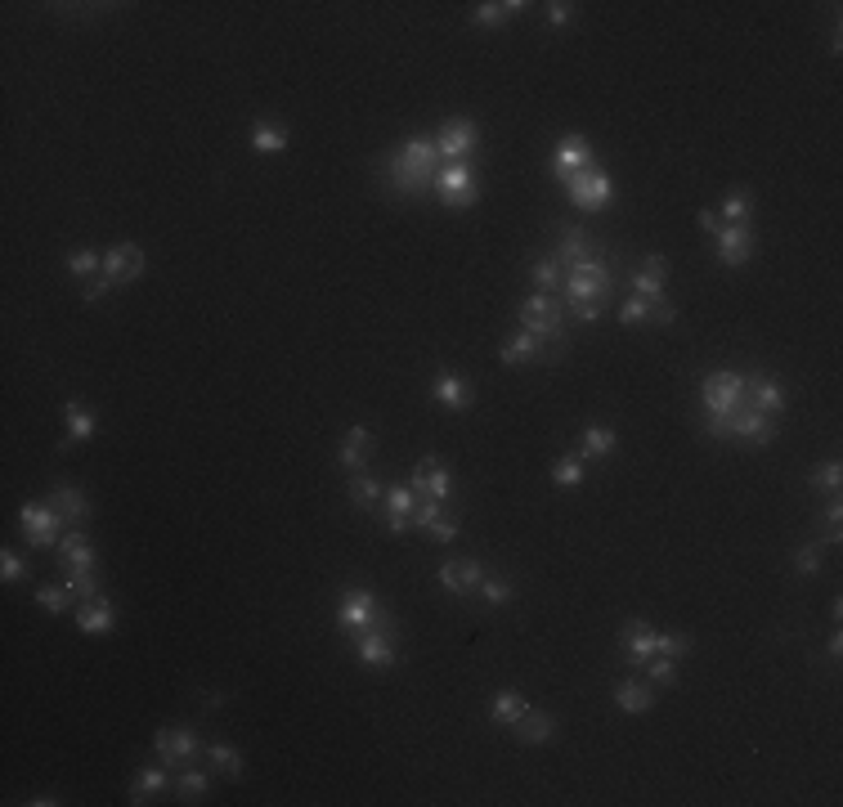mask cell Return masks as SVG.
Returning <instances> with one entry per match:
<instances>
[{
    "label": "cell",
    "instance_id": "680465c9",
    "mask_svg": "<svg viewBox=\"0 0 843 807\" xmlns=\"http://www.w3.org/2000/svg\"><path fill=\"white\" fill-rule=\"evenodd\" d=\"M826 655H830V660H839V655H843V637H839V633H830V642H826Z\"/></svg>",
    "mask_w": 843,
    "mask_h": 807
},
{
    "label": "cell",
    "instance_id": "cb8c5ba5",
    "mask_svg": "<svg viewBox=\"0 0 843 807\" xmlns=\"http://www.w3.org/2000/svg\"><path fill=\"white\" fill-rule=\"evenodd\" d=\"M413 525L431 534L435 543H453V538H458V521H453V516L444 512V503H435V498H418V512H413Z\"/></svg>",
    "mask_w": 843,
    "mask_h": 807
},
{
    "label": "cell",
    "instance_id": "836d02e7",
    "mask_svg": "<svg viewBox=\"0 0 843 807\" xmlns=\"http://www.w3.org/2000/svg\"><path fill=\"white\" fill-rule=\"evenodd\" d=\"M50 503H54V512H59L63 521H72V525H86L90 521V503H86V494H81V489H72V485L50 489Z\"/></svg>",
    "mask_w": 843,
    "mask_h": 807
},
{
    "label": "cell",
    "instance_id": "4316f807",
    "mask_svg": "<svg viewBox=\"0 0 843 807\" xmlns=\"http://www.w3.org/2000/svg\"><path fill=\"white\" fill-rule=\"evenodd\" d=\"M678 319V305H651V301H637V296H628L624 305H619V323L624 328H642V323H673Z\"/></svg>",
    "mask_w": 843,
    "mask_h": 807
},
{
    "label": "cell",
    "instance_id": "c3c4849f",
    "mask_svg": "<svg viewBox=\"0 0 843 807\" xmlns=\"http://www.w3.org/2000/svg\"><path fill=\"white\" fill-rule=\"evenodd\" d=\"M552 485L579 489L583 485V458H557V462H552Z\"/></svg>",
    "mask_w": 843,
    "mask_h": 807
},
{
    "label": "cell",
    "instance_id": "11a10c76",
    "mask_svg": "<svg viewBox=\"0 0 843 807\" xmlns=\"http://www.w3.org/2000/svg\"><path fill=\"white\" fill-rule=\"evenodd\" d=\"M543 9H548V23H552V27H565V23L574 18V5H570V0H552V5H543Z\"/></svg>",
    "mask_w": 843,
    "mask_h": 807
},
{
    "label": "cell",
    "instance_id": "484cf974",
    "mask_svg": "<svg viewBox=\"0 0 843 807\" xmlns=\"http://www.w3.org/2000/svg\"><path fill=\"white\" fill-rule=\"evenodd\" d=\"M171 790V767L157 758V763H148L144 772H135V781H131V803L135 807H144V803H153L157 794H166Z\"/></svg>",
    "mask_w": 843,
    "mask_h": 807
},
{
    "label": "cell",
    "instance_id": "f546056e",
    "mask_svg": "<svg viewBox=\"0 0 843 807\" xmlns=\"http://www.w3.org/2000/svg\"><path fill=\"white\" fill-rule=\"evenodd\" d=\"M346 494H350V503H355L359 512H377V503L386 498V489H382V480H377L373 471H350Z\"/></svg>",
    "mask_w": 843,
    "mask_h": 807
},
{
    "label": "cell",
    "instance_id": "db71d44e",
    "mask_svg": "<svg viewBox=\"0 0 843 807\" xmlns=\"http://www.w3.org/2000/svg\"><path fill=\"white\" fill-rule=\"evenodd\" d=\"M63 583H68V592H72L77 601L99 597V579H95V574H63Z\"/></svg>",
    "mask_w": 843,
    "mask_h": 807
},
{
    "label": "cell",
    "instance_id": "f35d334b",
    "mask_svg": "<svg viewBox=\"0 0 843 807\" xmlns=\"http://www.w3.org/2000/svg\"><path fill=\"white\" fill-rule=\"evenodd\" d=\"M530 283H534V292H561L565 287V265L557 261V256H539V261H534V269H530Z\"/></svg>",
    "mask_w": 843,
    "mask_h": 807
},
{
    "label": "cell",
    "instance_id": "8d00e7d4",
    "mask_svg": "<svg viewBox=\"0 0 843 807\" xmlns=\"http://www.w3.org/2000/svg\"><path fill=\"white\" fill-rule=\"evenodd\" d=\"M552 256H557L561 265H565V261L574 265V261H592L597 252H592L588 234H583L579 225H565V229H561V238H557V252H552Z\"/></svg>",
    "mask_w": 843,
    "mask_h": 807
},
{
    "label": "cell",
    "instance_id": "e575fe53",
    "mask_svg": "<svg viewBox=\"0 0 843 807\" xmlns=\"http://www.w3.org/2000/svg\"><path fill=\"white\" fill-rule=\"evenodd\" d=\"M615 704L624 713H646L655 704V691L646 682H637V677H624V682H615Z\"/></svg>",
    "mask_w": 843,
    "mask_h": 807
},
{
    "label": "cell",
    "instance_id": "603a6c76",
    "mask_svg": "<svg viewBox=\"0 0 843 807\" xmlns=\"http://www.w3.org/2000/svg\"><path fill=\"white\" fill-rule=\"evenodd\" d=\"M95 431H99V417L90 413L86 404H81V400L63 404V440H59V449H77V444H86Z\"/></svg>",
    "mask_w": 843,
    "mask_h": 807
},
{
    "label": "cell",
    "instance_id": "ab89813d",
    "mask_svg": "<svg viewBox=\"0 0 843 807\" xmlns=\"http://www.w3.org/2000/svg\"><path fill=\"white\" fill-rule=\"evenodd\" d=\"M525 709H530V704H525L521 691H498L494 700H489V722H494V727H512Z\"/></svg>",
    "mask_w": 843,
    "mask_h": 807
},
{
    "label": "cell",
    "instance_id": "9f6ffc18",
    "mask_svg": "<svg viewBox=\"0 0 843 807\" xmlns=\"http://www.w3.org/2000/svg\"><path fill=\"white\" fill-rule=\"evenodd\" d=\"M108 292H113V283H108V278H90V283H86V292H81V296H86V301L95 305V301H104Z\"/></svg>",
    "mask_w": 843,
    "mask_h": 807
},
{
    "label": "cell",
    "instance_id": "2e32d148",
    "mask_svg": "<svg viewBox=\"0 0 843 807\" xmlns=\"http://www.w3.org/2000/svg\"><path fill=\"white\" fill-rule=\"evenodd\" d=\"M592 166V144L583 135H561L557 139V148H552V175L565 184L570 175H579V171H588Z\"/></svg>",
    "mask_w": 843,
    "mask_h": 807
},
{
    "label": "cell",
    "instance_id": "4dcf8cb0",
    "mask_svg": "<svg viewBox=\"0 0 843 807\" xmlns=\"http://www.w3.org/2000/svg\"><path fill=\"white\" fill-rule=\"evenodd\" d=\"M512 731H516V740H521V745H548L552 731H557V722H552L548 713H539V709H525L521 718L512 722Z\"/></svg>",
    "mask_w": 843,
    "mask_h": 807
},
{
    "label": "cell",
    "instance_id": "91938a15",
    "mask_svg": "<svg viewBox=\"0 0 843 807\" xmlns=\"http://www.w3.org/2000/svg\"><path fill=\"white\" fill-rule=\"evenodd\" d=\"M32 807H54V803H63V799H54V794H36V799H27Z\"/></svg>",
    "mask_w": 843,
    "mask_h": 807
},
{
    "label": "cell",
    "instance_id": "f5cc1de1",
    "mask_svg": "<svg viewBox=\"0 0 843 807\" xmlns=\"http://www.w3.org/2000/svg\"><path fill=\"white\" fill-rule=\"evenodd\" d=\"M821 561H826V556H821V538H817V543H803L799 552H794V570H799V574H817Z\"/></svg>",
    "mask_w": 843,
    "mask_h": 807
},
{
    "label": "cell",
    "instance_id": "5bb4252c",
    "mask_svg": "<svg viewBox=\"0 0 843 807\" xmlns=\"http://www.w3.org/2000/svg\"><path fill=\"white\" fill-rule=\"evenodd\" d=\"M727 435H731V440L754 444V449H763V444H772V435H776V417H767V413H758V408L745 404L740 413H731ZM727 435H722V440H727Z\"/></svg>",
    "mask_w": 843,
    "mask_h": 807
},
{
    "label": "cell",
    "instance_id": "f907efd6",
    "mask_svg": "<svg viewBox=\"0 0 843 807\" xmlns=\"http://www.w3.org/2000/svg\"><path fill=\"white\" fill-rule=\"evenodd\" d=\"M646 669H651V686H678V660L651 655V660H646Z\"/></svg>",
    "mask_w": 843,
    "mask_h": 807
},
{
    "label": "cell",
    "instance_id": "d6a6232c",
    "mask_svg": "<svg viewBox=\"0 0 843 807\" xmlns=\"http://www.w3.org/2000/svg\"><path fill=\"white\" fill-rule=\"evenodd\" d=\"M615 449H619L615 426H601V422L583 426V435H579V458H610Z\"/></svg>",
    "mask_w": 843,
    "mask_h": 807
},
{
    "label": "cell",
    "instance_id": "d4e9b609",
    "mask_svg": "<svg viewBox=\"0 0 843 807\" xmlns=\"http://www.w3.org/2000/svg\"><path fill=\"white\" fill-rule=\"evenodd\" d=\"M431 395H435V404L449 408V413H467L471 408V382L458 373H435Z\"/></svg>",
    "mask_w": 843,
    "mask_h": 807
},
{
    "label": "cell",
    "instance_id": "b9f144b4",
    "mask_svg": "<svg viewBox=\"0 0 843 807\" xmlns=\"http://www.w3.org/2000/svg\"><path fill=\"white\" fill-rule=\"evenodd\" d=\"M211 794V772H193V767H184L180 776H175V799L180 803H202Z\"/></svg>",
    "mask_w": 843,
    "mask_h": 807
},
{
    "label": "cell",
    "instance_id": "52a82bcc",
    "mask_svg": "<svg viewBox=\"0 0 843 807\" xmlns=\"http://www.w3.org/2000/svg\"><path fill=\"white\" fill-rule=\"evenodd\" d=\"M377 624H382V606H377L373 592H364V588L341 592V601H337V628H341V633L359 637V633H368V628H377Z\"/></svg>",
    "mask_w": 843,
    "mask_h": 807
},
{
    "label": "cell",
    "instance_id": "bcb514c9",
    "mask_svg": "<svg viewBox=\"0 0 843 807\" xmlns=\"http://www.w3.org/2000/svg\"><path fill=\"white\" fill-rule=\"evenodd\" d=\"M63 265H68V274H77V278H99V269H104V256H99L95 247H77V252L63 256Z\"/></svg>",
    "mask_w": 843,
    "mask_h": 807
},
{
    "label": "cell",
    "instance_id": "ffe728a7",
    "mask_svg": "<svg viewBox=\"0 0 843 807\" xmlns=\"http://www.w3.org/2000/svg\"><path fill=\"white\" fill-rule=\"evenodd\" d=\"M72 615H77V628L86 637H108L117 628V610H113V601H108L104 592H99V597H90V601H81Z\"/></svg>",
    "mask_w": 843,
    "mask_h": 807
},
{
    "label": "cell",
    "instance_id": "ba28073f",
    "mask_svg": "<svg viewBox=\"0 0 843 807\" xmlns=\"http://www.w3.org/2000/svg\"><path fill=\"white\" fill-rule=\"evenodd\" d=\"M18 525H23V534L32 547H59V538H63V516L54 512L50 498H45V503L18 507Z\"/></svg>",
    "mask_w": 843,
    "mask_h": 807
},
{
    "label": "cell",
    "instance_id": "7dc6e473",
    "mask_svg": "<svg viewBox=\"0 0 843 807\" xmlns=\"http://www.w3.org/2000/svg\"><path fill=\"white\" fill-rule=\"evenodd\" d=\"M480 601H489V606H507V601L516 597V588H512V579H503V574H494L489 579L485 574V583H480V592H476Z\"/></svg>",
    "mask_w": 843,
    "mask_h": 807
},
{
    "label": "cell",
    "instance_id": "9a60e30c",
    "mask_svg": "<svg viewBox=\"0 0 843 807\" xmlns=\"http://www.w3.org/2000/svg\"><path fill=\"white\" fill-rule=\"evenodd\" d=\"M144 247L140 243H117V247H108L104 252V278L108 283H135V278H144Z\"/></svg>",
    "mask_w": 843,
    "mask_h": 807
},
{
    "label": "cell",
    "instance_id": "6f0895ef",
    "mask_svg": "<svg viewBox=\"0 0 843 807\" xmlns=\"http://www.w3.org/2000/svg\"><path fill=\"white\" fill-rule=\"evenodd\" d=\"M696 220H700V229H704V234H709V238H718V229H722V216H718V211L700 207V216H696Z\"/></svg>",
    "mask_w": 843,
    "mask_h": 807
},
{
    "label": "cell",
    "instance_id": "d590c367",
    "mask_svg": "<svg viewBox=\"0 0 843 807\" xmlns=\"http://www.w3.org/2000/svg\"><path fill=\"white\" fill-rule=\"evenodd\" d=\"M207 767H211V772H220V776H229V781H243V772H247L243 754H238L234 745H225V740L207 745Z\"/></svg>",
    "mask_w": 843,
    "mask_h": 807
},
{
    "label": "cell",
    "instance_id": "3957f363",
    "mask_svg": "<svg viewBox=\"0 0 843 807\" xmlns=\"http://www.w3.org/2000/svg\"><path fill=\"white\" fill-rule=\"evenodd\" d=\"M700 404H704V431H709V440H722V435H727L731 413L745 408V377L731 373V368L709 373L700 382Z\"/></svg>",
    "mask_w": 843,
    "mask_h": 807
},
{
    "label": "cell",
    "instance_id": "8992f818",
    "mask_svg": "<svg viewBox=\"0 0 843 807\" xmlns=\"http://www.w3.org/2000/svg\"><path fill=\"white\" fill-rule=\"evenodd\" d=\"M565 198H570L579 211H601V207L615 202V180H610L601 166H588V171L565 180Z\"/></svg>",
    "mask_w": 843,
    "mask_h": 807
},
{
    "label": "cell",
    "instance_id": "f6af8a7d",
    "mask_svg": "<svg viewBox=\"0 0 843 807\" xmlns=\"http://www.w3.org/2000/svg\"><path fill=\"white\" fill-rule=\"evenodd\" d=\"M72 601H77V597L68 592V583H45V588H36V606L50 610V615H59V619L72 610Z\"/></svg>",
    "mask_w": 843,
    "mask_h": 807
},
{
    "label": "cell",
    "instance_id": "60d3db41",
    "mask_svg": "<svg viewBox=\"0 0 843 807\" xmlns=\"http://www.w3.org/2000/svg\"><path fill=\"white\" fill-rule=\"evenodd\" d=\"M283 148H287V126H279V122H256L252 126V153L274 157V153H283Z\"/></svg>",
    "mask_w": 843,
    "mask_h": 807
},
{
    "label": "cell",
    "instance_id": "681fc988",
    "mask_svg": "<svg viewBox=\"0 0 843 807\" xmlns=\"http://www.w3.org/2000/svg\"><path fill=\"white\" fill-rule=\"evenodd\" d=\"M687 651H691L687 633H655V655H664V660H682Z\"/></svg>",
    "mask_w": 843,
    "mask_h": 807
},
{
    "label": "cell",
    "instance_id": "7a4b0ae2",
    "mask_svg": "<svg viewBox=\"0 0 843 807\" xmlns=\"http://www.w3.org/2000/svg\"><path fill=\"white\" fill-rule=\"evenodd\" d=\"M610 287H615V278H610V269L601 256H592V261H574L565 265V305H570V319L579 323H597L601 310H606L610 301Z\"/></svg>",
    "mask_w": 843,
    "mask_h": 807
},
{
    "label": "cell",
    "instance_id": "83f0119b",
    "mask_svg": "<svg viewBox=\"0 0 843 807\" xmlns=\"http://www.w3.org/2000/svg\"><path fill=\"white\" fill-rule=\"evenodd\" d=\"M368 453H373V431H368V426H350V431L341 435L337 462L346 471H368Z\"/></svg>",
    "mask_w": 843,
    "mask_h": 807
},
{
    "label": "cell",
    "instance_id": "816d5d0a",
    "mask_svg": "<svg viewBox=\"0 0 843 807\" xmlns=\"http://www.w3.org/2000/svg\"><path fill=\"white\" fill-rule=\"evenodd\" d=\"M0 579H5V583L27 579V561L14 552V547H0Z\"/></svg>",
    "mask_w": 843,
    "mask_h": 807
},
{
    "label": "cell",
    "instance_id": "74e56055",
    "mask_svg": "<svg viewBox=\"0 0 843 807\" xmlns=\"http://www.w3.org/2000/svg\"><path fill=\"white\" fill-rule=\"evenodd\" d=\"M525 9V0H485V5H471V23L476 27H503L507 18H516Z\"/></svg>",
    "mask_w": 843,
    "mask_h": 807
},
{
    "label": "cell",
    "instance_id": "ee69618b",
    "mask_svg": "<svg viewBox=\"0 0 843 807\" xmlns=\"http://www.w3.org/2000/svg\"><path fill=\"white\" fill-rule=\"evenodd\" d=\"M839 485H843V462H839V458H830V462H821V467H812V476H808V489H812V494H839Z\"/></svg>",
    "mask_w": 843,
    "mask_h": 807
},
{
    "label": "cell",
    "instance_id": "5b68a950",
    "mask_svg": "<svg viewBox=\"0 0 843 807\" xmlns=\"http://www.w3.org/2000/svg\"><path fill=\"white\" fill-rule=\"evenodd\" d=\"M521 332L539 337L543 346H565V332H561V305L552 301L548 292H534L521 301Z\"/></svg>",
    "mask_w": 843,
    "mask_h": 807
},
{
    "label": "cell",
    "instance_id": "277c9868",
    "mask_svg": "<svg viewBox=\"0 0 843 807\" xmlns=\"http://www.w3.org/2000/svg\"><path fill=\"white\" fill-rule=\"evenodd\" d=\"M431 189L449 211H467L480 202V180H476V171H471V162H444Z\"/></svg>",
    "mask_w": 843,
    "mask_h": 807
},
{
    "label": "cell",
    "instance_id": "44dd1931",
    "mask_svg": "<svg viewBox=\"0 0 843 807\" xmlns=\"http://www.w3.org/2000/svg\"><path fill=\"white\" fill-rule=\"evenodd\" d=\"M745 404L758 408V413H767V417H781L785 413V386L772 382V377H763V373H749L745 377Z\"/></svg>",
    "mask_w": 843,
    "mask_h": 807
},
{
    "label": "cell",
    "instance_id": "f1b7e54d",
    "mask_svg": "<svg viewBox=\"0 0 843 807\" xmlns=\"http://www.w3.org/2000/svg\"><path fill=\"white\" fill-rule=\"evenodd\" d=\"M619 642H624V660L633 664V669H646V660L655 655V633L642 624V619H628Z\"/></svg>",
    "mask_w": 843,
    "mask_h": 807
},
{
    "label": "cell",
    "instance_id": "9c48e42d",
    "mask_svg": "<svg viewBox=\"0 0 843 807\" xmlns=\"http://www.w3.org/2000/svg\"><path fill=\"white\" fill-rule=\"evenodd\" d=\"M431 139H435V153H440V166L444 162H471L480 131H476V122H471V117H453V122H444Z\"/></svg>",
    "mask_w": 843,
    "mask_h": 807
},
{
    "label": "cell",
    "instance_id": "7402d4cb",
    "mask_svg": "<svg viewBox=\"0 0 843 807\" xmlns=\"http://www.w3.org/2000/svg\"><path fill=\"white\" fill-rule=\"evenodd\" d=\"M382 503H386V530H391L395 538L409 534L413 530V512H418V494H413L409 485H391Z\"/></svg>",
    "mask_w": 843,
    "mask_h": 807
},
{
    "label": "cell",
    "instance_id": "d6986e66",
    "mask_svg": "<svg viewBox=\"0 0 843 807\" xmlns=\"http://www.w3.org/2000/svg\"><path fill=\"white\" fill-rule=\"evenodd\" d=\"M713 247H718L722 265L740 269V265H749V256H754V234H749V225H722L718 238H713Z\"/></svg>",
    "mask_w": 843,
    "mask_h": 807
},
{
    "label": "cell",
    "instance_id": "30bf717a",
    "mask_svg": "<svg viewBox=\"0 0 843 807\" xmlns=\"http://www.w3.org/2000/svg\"><path fill=\"white\" fill-rule=\"evenodd\" d=\"M153 749H157V758H162L166 767H184V763H193V758L202 754V740H198V731H193V727H162L153 736Z\"/></svg>",
    "mask_w": 843,
    "mask_h": 807
},
{
    "label": "cell",
    "instance_id": "4fadbf2b",
    "mask_svg": "<svg viewBox=\"0 0 843 807\" xmlns=\"http://www.w3.org/2000/svg\"><path fill=\"white\" fill-rule=\"evenodd\" d=\"M435 579H440V588L449 592V597H476L480 583H485V565L471 561V556H462V561H444L440 570H435Z\"/></svg>",
    "mask_w": 843,
    "mask_h": 807
},
{
    "label": "cell",
    "instance_id": "8fae6325",
    "mask_svg": "<svg viewBox=\"0 0 843 807\" xmlns=\"http://www.w3.org/2000/svg\"><path fill=\"white\" fill-rule=\"evenodd\" d=\"M409 489H413V494H418V498H435V503H444V498L453 494V471L444 467L440 458H431V453H426V458H418V462H413Z\"/></svg>",
    "mask_w": 843,
    "mask_h": 807
},
{
    "label": "cell",
    "instance_id": "6da1fadb",
    "mask_svg": "<svg viewBox=\"0 0 843 807\" xmlns=\"http://www.w3.org/2000/svg\"><path fill=\"white\" fill-rule=\"evenodd\" d=\"M440 175V153H435V139L413 135L386 157V180H391L395 198H418L435 184Z\"/></svg>",
    "mask_w": 843,
    "mask_h": 807
},
{
    "label": "cell",
    "instance_id": "7bdbcfd3",
    "mask_svg": "<svg viewBox=\"0 0 843 807\" xmlns=\"http://www.w3.org/2000/svg\"><path fill=\"white\" fill-rule=\"evenodd\" d=\"M722 225H749V216H754V193L749 189H731L727 198H722Z\"/></svg>",
    "mask_w": 843,
    "mask_h": 807
},
{
    "label": "cell",
    "instance_id": "7c38bea8",
    "mask_svg": "<svg viewBox=\"0 0 843 807\" xmlns=\"http://www.w3.org/2000/svg\"><path fill=\"white\" fill-rule=\"evenodd\" d=\"M355 660L364 664V669H395V628H368V633L355 637Z\"/></svg>",
    "mask_w": 843,
    "mask_h": 807
},
{
    "label": "cell",
    "instance_id": "e0dca14e",
    "mask_svg": "<svg viewBox=\"0 0 843 807\" xmlns=\"http://www.w3.org/2000/svg\"><path fill=\"white\" fill-rule=\"evenodd\" d=\"M664 287H669V261H664L660 252H651L642 261V269L633 274V296H637V301L664 305V301H669V296H664Z\"/></svg>",
    "mask_w": 843,
    "mask_h": 807
},
{
    "label": "cell",
    "instance_id": "ac0fdd59",
    "mask_svg": "<svg viewBox=\"0 0 843 807\" xmlns=\"http://www.w3.org/2000/svg\"><path fill=\"white\" fill-rule=\"evenodd\" d=\"M95 565H99V552L81 530H68L59 538V570L63 574H95Z\"/></svg>",
    "mask_w": 843,
    "mask_h": 807
},
{
    "label": "cell",
    "instance_id": "1f68e13d",
    "mask_svg": "<svg viewBox=\"0 0 843 807\" xmlns=\"http://www.w3.org/2000/svg\"><path fill=\"white\" fill-rule=\"evenodd\" d=\"M548 350H543L539 337H530V332H516L512 341H503V350H498V359H503V368H521V364H534V359H543Z\"/></svg>",
    "mask_w": 843,
    "mask_h": 807
}]
</instances>
